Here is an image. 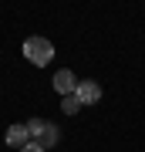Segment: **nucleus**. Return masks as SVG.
<instances>
[{
    "instance_id": "f257e3e1",
    "label": "nucleus",
    "mask_w": 145,
    "mask_h": 152,
    "mask_svg": "<svg viewBox=\"0 0 145 152\" xmlns=\"http://www.w3.org/2000/svg\"><path fill=\"white\" fill-rule=\"evenodd\" d=\"M24 58L31 61L34 68H44V64H51V58H54V44L47 37H27L24 41Z\"/></svg>"
},
{
    "instance_id": "f03ea898",
    "label": "nucleus",
    "mask_w": 145,
    "mask_h": 152,
    "mask_svg": "<svg viewBox=\"0 0 145 152\" xmlns=\"http://www.w3.org/2000/svg\"><path fill=\"white\" fill-rule=\"evenodd\" d=\"M54 91H61L64 98L78 91V78H74V71H71V68H61L58 75H54Z\"/></svg>"
},
{
    "instance_id": "7ed1b4c3",
    "label": "nucleus",
    "mask_w": 145,
    "mask_h": 152,
    "mask_svg": "<svg viewBox=\"0 0 145 152\" xmlns=\"http://www.w3.org/2000/svg\"><path fill=\"white\" fill-rule=\"evenodd\" d=\"M7 145H14V149H24V145H31V132H27V125H10V129H7Z\"/></svg>"
},
{
    "instance_id": "20e7f679",
    "label": "nucleus",
    "mask_w": 145,
    "mask_h": 152,
    "mask_svg": "<svg viewBox=\"0 0 145 152\" xmlns=\"http://www.w3.org/2000/svg\"><path fill=\"white\" fill-rule=\"evenodd\" d=\"M81 98V105H95V102H101V88H98V81H78V91Z\"/></svg>"
},
{
    "instance_id": "39448f33",
    "label": "nucleus",
    "mask_w": 145,
    "mask_h": 152,
    "mask_svg": "<svg viewBox=\"0 0 145 152\" xmlns=\"http://www.w3.org/2000/svg\"><path fill=\"white\" fill-rule=\"evenodd\" d=\"M58 135H61V132H58V125H51V122H44V129H41V135L34 139V142H37V145H41L44 152H47V149H54V145H58Z\"/></svg>"
},
{
    "instance_id": "423d86ee",
    "label": "nucleus",
    "mask_w": 145,
    "mask_h": 152,
    "mask_svg": "<svg viewBox=\"0 0 145 152\" xmlns=\"http://www.w3.org/2000/svg\"><path fill=\"white\" fill-rule=\"evenodd\" d=\"M61 108H64L68 115H74V112H81V98H78V95H68L64 102H61Z\"/></svg>"
},
{
    "instance_id": "0eeeda50",
    "label": "nucleus",
    "mask_w": 145,
    "mask_h": 152,
    "mask_svg": "<svg viewBox=\"0 0 145 152\" xmlns=\"http://www.w3.org/2000/svg\"><path fill=\"white\" fill-rule=\"evenodd\" d=\"M41 129H44V118H31V122H27V132H31V139H37V135H41Z\"/></svg>"
},
{
    "instance_id": "6e6552de",
    "label": "nucleus",
    "mask_w": 145,
    "mask_h": 152,
    "mask_svg": "<svg viewBox=\"0 0 145 152\" xmlns=\"http://www.w3.org/2000/svg\"><path fill=\"white\" fill-rule=\"evenodd\" d=\"M20 152H44V149H41V145H37V142H31V145H24V149H20Z\"/></svg>"
}]
</instances>
